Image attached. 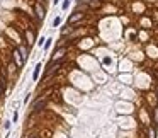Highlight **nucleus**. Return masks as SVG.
Listing matches in <instances>:
<instances>
[{
  "mask_svg": "<svg viewBox=\"0 0 158 138\" xmlns=\"http://www.w3.org/2000/svg\"><path fill=\"white\" fill-rule=\"evenodd\" d=\"M83 17H85V14H83V12H80V10H75L70 17H68V26H73V24L80 22Z\"/></svg>",
  "mask_w": 158,
  "mask_h": 138,
  "instance_id": "1",
  "label": "nucleus"
},
{
  "mask_svg": "<svg viewBox=\"0 0 158 138\" xmlns=\"http://www.w3.org/2000/svg\"><path fill=\"white\" fill-rule=\"evenodd\" d=\"M34 12H36V17H37L39 20H43L44 16H46V9L41 7V3H34Z\"/></svg>",
  "mask_w": 158,
  "mask_h": 138,
  "instance_id": "2",
  "label": "nucleus"
},
{
  "mask_svg": "<svg viewBox=\"0 0 158 138\" xmlns=\"http://www.w3.org/2000/svg\"><path fill=\"white\" fill-rule=\"evenodd\" d=\"M44 106H46V97L37 99L34 104H33V111H34V113H37V111H41V109H43Z\"/></svg>",
  "mask_w": 158,
  "mask_h": 138,
  "instance_id": "3",
  "label": "nucleus"
},
{
  "mask_svg": "<svg viewBox=\"0 0 158 138\" xmlns=\"http://www.w3.org/2000/svg\"><path fill=\"white\" fill-rule=\"evenodd\" d=\"M12 55H14V60H16V65H17V67H22L26 60L22 58V55H20V51H19V50H14V53H12Z\"/></svg>",
  "mask_w": 158,
  "mask_h": 138,
  "instance_id": "4",
  "label": "nucleus"
},
{
  "mask_svg": "<svg viewBox=\"0 0 158 138\" xmlns=\"http://www.w3.org/2000/svg\"><path fill=\"white\" fill-rule=\"evenodd\" d=\"M83 2L88 5V9H100L102 5V0H83Z\"/></svg>",
  "mask_w": 158,
  "mask_h": 138,
  "instance_id": "5",
  "label": "nucleus"
},
{
  "mask_svg": "<svg viewBox=\"0 0 158 138\" xmlns=\"http://www.w3.org/2000/svg\"><path fill=\"white\" fill-rule=\"evenodd\" d=\"M60 67H61V61H53V63H51V67H50V70L46 72V75H53V73H56Z\"/></svg>",
  "mask_w": 158,
  "mask_h": 138,
  "instance_id": "6",
  "label": "nucleus"
},
{
  "mask_svg": "<svg viewBox=\"0 0 158 138\" xmlns=\"http://www.w3.org/2000/svg\"><path fill=\"white\" fill-rule=\"evenodd\" d=\"M65 53H66V50H65V48H60V50L54 53V56H53V61H61V58L65 56Z\"/></svg>",
  "mask_w": 158,
  "mask_h": 138,
  "instance_id": "7",
  "label": "nucleus"
},
{
  "mask_svg": "<svg viewBox=\"0 0 158 138\" xmlns=\"http://www.w3.org/2000/svg\"><path fill=\"white\" fill-rule=\"evenodd\" d=\"M41 68H43V67H41V63H37V65H36V68H34V73H33V79H34V80H37V77H39V72H41Z\"/></svg>",
  "mask_w": 158,
  "mask_h": 138,
  "instance_id": "8",
  "label": "nucleus"
},
{
  "mask_svg": "<svg viewBox=\"0 0 158 138\" xmlns=\"http://www.w3.org/2000/svg\"><path fill=\"white\" fill-rule=\"evenodd\" d=\"M19 51H20L22 58H24V60H27V50H26V46H20V48H19Z\"/></svg>",
  "mask_w": 158,
  "mask_h": 138,
  "instance_id": "9",
  "label": "nucleus"
},
{
  "mask_svg": "<svg viewBox=\"0 0 158 138\" xmlns=\"http://www.w3.org/2000/svg\"><path fill=\"white\" fill-rule=\"evenodd\" d=\"M26 38H27V44H33V43H34V34H33V33H27Z\"/></svg>",
  "mask_w": 158,
  "mask_h": 138,
  "instance_id": "10",
  "label": "nucleus"
},
{
  "mask_svg": "<svg viewBox=\"0 0 158 138\" xmlns=\"http://www.w3.org/2000/svg\"><path fill=\"white\" fill-rule=\"evenodd\" d=\"M60 22H61V17H54V20H53V27H58Z\"/></svg>",
  "mask_w": 158,
  "mask_h": 138,
  "instance_id": "11",
  "label": "nucleus"
},
{
  "mask_svg": "<svg viewBox=\"0 0 158 138\" xmlns=\"http://www.w3.org/2000/svg\"><path fill=\"white\" fill-rule=\"evenodd\" d=\"M70 3H71V0H65V2H63V5H61V7H63V10H66V9L70 7Z\"/></svg>",
  "mask_w": 158,
  "mask_h": 138,
  "instance_id": "12",
  "label": "nucleus"
},
{
  "mask_svg": "<svg viewBox=\"0 0 158 138\" xmlns=\"http://www.w3.org/2000/svg\"><path fill=\"white\" fill-rule=\"evenodd\" d=\"M16 68H17L16 63H10V65H9V70H10V72H16Z\"/></svg>",
  "mask_w": 158,
  "mask_h": 138,
  "instance_id": "13",
  "label": "nucleus"
},
{
  "mask_svg": "<svg viewBox=\"0 0 158 138\" xmlns=\"http://www.w3.org/2000/svg\"><path fill=\"white\" fill-rule=\"evenodd\" d=\"M150 138H157V133H155V130H150Z\"/></svg>",
  "mask_w": 158,
  "mask_h": 138,
  "instance_id": "14",
  "label": "nucleus"
},
{
  "mask_svg": "<svg viewBox=\"0 0 158 138\" xmlns=\"http://www.w3.org/2000/svg\"><path fill=\"white\" fill-rule=\"evenodd\" d=\"M3 128L9 130V128H10V121H5V123H3Z\"/></svg>",
  "mask_w": 158,
  "mask_h": 138,
  "instance_id": "15",
  "label": "nucleus"
},
{
  "mask_svg": "<svg viewBox=\"0 0 158 138\" xmlns=\"http://www.w3.org/2000/svg\"><path fill=\"white\" fill-rule=\"evenodd\" d=\"M51 41H53V39H48V41H46V44H44V46H46V48H50V46H51Z\"/></svg>",
  "mask_w": 158,
  "mask_h": 138,
  "instance_id": "16",
  "label": "nucleus"
},
{
  "mask_svg": "<svg viewBox=\"0 0 158 138\" xmlns=\"http://www.w3.org/2000/svg\"><path fill=\"white\" fill-rule=\"evenodd\" d=\"M155 121H158V107H155Z\"/></svg>",
  "mask_w": 158,
  "mask_h": 138,
  "instance_id": "17",
  "label": "nucleus"
},
{
  "mask_svg": "<svg viewBox=\"0 0 158 138\" xmlns=\"http://www.w3.org/2000/svg\"><path fill=\"white\" fill-rule=\"evenodd\" d=\"M3 94V85H2V82H0V96Z\"/></svg>",
  "mask_w": 158,
  "mask_h": 138,
  "instance_id": "18",
  "label": "nucleus"
},
{
  "mask_svg": "<svg viewBox=\"0 0 158 138\" xmlns=\"http://www.w3.org/2000/svg\"><path fill=\"white\" fill-rule=\"evenodd\" d=\"M53 2H54V5H56V3H58V2H60V0H53Z\"/></svg>",
  "mask_w": 158,
  "mask_h": 138,
  "instance_id": "19",
  "label": "nucleus"
},
{
  "mask_svg": "<svg viewBox=\"0 0 158 138\" xmlns=\"http://www.w3.org/2000/svg\"><path fill=\"white\" fill-rule=\"evenodd\" d=\"M157 96H158V87H157Z\"/></svg>",
  "mask_w": 158,
  "mask_h": 138,
  "instance_id": "20",
  "label": "nucleus"
},
{
  "mask_svg": "<svg viewBox=\"0 0 158 138\" xmlns=\"http://www.w3.org/2000/svg\"><path fill=\"white\" fill-rule=\"evenodd\" d=\"M41 2H46V0H41Z\"/></svg>",
  "mask_w": 158,
  "mask_h": 138,
  "instance_id": "21",
  "label": "nucleus"
}]
</instances>
